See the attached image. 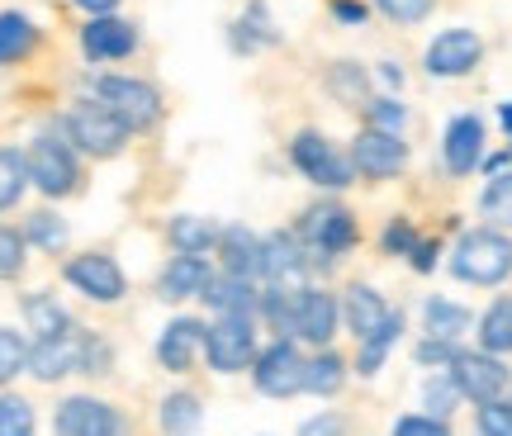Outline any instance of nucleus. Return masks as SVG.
Masks as SVG:
<instances>
[{
	"instance_id": "obj_1",
	"label": "nucleus",
	"mask_w": 512,
	"mask_h": 436,
	"mask_svg": "<svg viewBox=\"0 0 512 436\" xmlns=\"http://www.w3.org/2000/svg\"><path fill=\"white\" fill-rule=\"evenodd\" d=\"M114 361V351L95 332H62V337H43V342L29 346V370H34V380L53 384L62 375H105V365Z\"/></svg>"
},
{
	"instance_id": "obj_2",
	"label": "nucleus",
	"mask_w": 512,
	"mask_h": 436,
	"mask_svg": "<svg viewBox=\"0 0 512 436\" xmlns=\"http://www.w3.org/2000/svg\"><path fill=\"white\" fill-rule=\"evenodd\" d=\"M451 271L470 285H498L512 275V237H503L498 228H475L456 242L451 252Z\"/></svg>"
},
{
	"instance_id": "obj_3",
	"label": "nucleus",
	"mask_w": 512,
	"mask_h": 436,
	"mask_svg": "<svg viewBox=\"0 0 512 436\" xmlns=\"http://www.w3.org/2000/svg\"><path fill=\"white\" fill-rule=\"evenodd\" d=\"M299 242L313 256V266H332L342 252L356 247V218L342 204H313L309 214L299 218Z\"/></svg>"
},
{
	"instance_id": "obj_4",
	"label": "nucleus",
	"mask_w": 512,
	"mask_h": 436,
	"mask_svg": "<svg viewBox=\"0 0 512 436\" xmlns=\"http://www.w3.org/2000/svg\"><path fill=\"white\" fill-rule=\"evenodd\" d=\"M204 361L219 375H238L256 361V327L252 313H219V323L204 332Z\"/></svg>"
},
{
	"instance_id": "obj_5",
	"label": "nucleus",
	"mask_w": 512,
	"mask_h": 436,
	"mask_svg": "<svg viewBox=\"0 0 512 436\" xmlns=\"http://www.w3.org/2000/svg\"><path fill=\"white\" fill-rule=\"evenodd\" d=\"M446 375L456 380L460 399L479 403V408H484V403H498L512 384L508 365L498 361L494 351H456V361L446 365Z\"/></svg>"
},
{
	"instance_id": "obj_6",
	"label": "nucleus",
	"mask_w": 512,
	"mask_h": 436,
	"mask_svg": "<svg viewBox=\"0 0 512 436\" xmlns=\"http://www.w3.org/2000/svg\"><path fill=\"white\" fill-rule=\"evenodd\" d=\"M67 133H72V143L81 147V152H91V157H114V152H124L133 128H128L114 109L100 105V100H86V105H76L72 114H67Z\"/></svg>"
},
{
	"instance_id": "obj_7",
	"label": "nucleus",
	"mask_w": 512,
	"mask_h": 436,
	"mask_svg": "<svg viewBox=\"0 0 512 436\" xmlns=\"http://www.w3.org/2000/svg\"><path fill=\"white\" fill-rule=\"evenodd\" d=\"M95 100L114 109L128 128H147L162 119V95L152 91L147 81H133V76H100L95 81Z\"/></svg>"
},
{
	"instance_id": "obj_8",
	"label": "nucleus",
	"mask_w": 512,
	"mask_h": 436,
	"mask_svg": "<svg viewBox=\"0 0 512 436\" xmlns=\"http://www.w3.org/2000/svg\"><path fill=\"white\" fill-rule=\"evenodd\" d=\"M290 162H294V171H304L313 185H328V190L351 185V171H356L351 157H342L323 133H299L290 143Z\"/></svg>"
},
{
	"instance_id": "obj_9",
	"label": "nucleus",
	"mask_w": 512,
	"mask_h": 436,
	"mask_svg": "<svg viewBox=\"0 0 512 436\" xmlns=\"http://www.w3.org/2000/svg\"><path fill=\"white\" fill-rule=\"evenodd\" d=\"M256 370L252 380L261 394H271V399H290V394H299L304 389V356H299V346L290 342V337H280V342H271L261 356H256Z\"/></svg>"
},
{
	"instance_id": "obj_10",
	"label": "nucleus",
	"mask_w": 512,
	"mask_h": 436,
	"mask_svg": "<svg viewBox=\"0 0 512 436\" xmlns=\"http://www.w3.org/2000/svg\"><path fill=\"white\" fill-rule=\"evenodd\" d=\"M309 275V252L294 233H271L261 237V280L271 290H304Z\"/></svg>"
},
{
	"instance_id": "obj_11",
	"label": "nucleus",
	"mask_w": 512,
	"mask_h": 436,
	"mask_svg": "<svg viewBox=\"0 0 512 436\" xmlns=\"http://www.w3.org/2000/svg\"><path fill=\"white\" fill-rule=\"evenodd\" d=\"M24 166H29V181L43 190V195H67L76 190V157L67 143H57V138H38L29 152H24Z\"/></svg>"
},
{
	"instance_id": "obj_12",
	"label": "nucleus",
	"mask_w": 512,
	"mask_h": 436,
	"mask_svg": "<svg viewBox=\"0 0 512 436\" xmlns=\"http://www.w3.org/2000/svg\"><path fill=\"white\" fill-rule=\"evenodd\" d=\"M67 285H76V290L86 294V299H95V304H114V299H124V290H128L119 261L105 252L72 256V261H67Z\"/></svg>"
},
{
	"instance_id": "obj_13",
	"label": "nucleus",
	"mask_w": 512,
	"mask_h": 436,
	"mask_svg": "<svg viewBox=\"0 0 512 436\" xmlns=\"http://www.w3.org/2000/svg\"><path fill=\"white\" fill-rule=\"evenodd\" d=\"M53 427H57V436H124L119 408H110V403H100V399H86V394L57 403Z\"/></svg>"
},
{
	"instance_id": "obj_14",
	"label": "nucleus",
	"mask_w": 512,
	"mask_h": 436,
	"mask_svg": "<svg viewBox=\"0 0 512 436\" xmlns=\"http://www.w3.org/2000/svg\"><path fill=\"white\" fill-rule=\"evenodd\" d=\"M351 166L370 176V181H389L408 166V147H403L399 133H380V128H366L356 143H351Z\"/></svg>"
},
{
	"instance_id": "obj_15",
	"label": "nucleus",
	"mask_w": 512,
	"mask_h": 436,
	"mask_svg": "<svg viewBox=\"0 0 512 436\" xmlns=\"http://www.w3.org/2000/svg\"><path fill=\"white\" fill-rule=\"evenodd\" d=\"M337 318H342V309H337V299H332L328 290H294V323H290V332L299 337V342L328 346L332 332H337Z\"/></svg>"
},
{
	"instance_id": "obj_16",
	"label": "nucleus",
	"mask_w": 512,
	"mask_h": 436,
	"mask_svg": "<svg viewBox=\"0 0 512 436\" xmlns=\"http://www.w3.org/2000/svg\"><path fill=\"white\" fill-rule=\"evenodd\" d=\"M484 57V43H479L475 29H446V34L427 48V72L432 76H465L479 67Z\"/></svg>"
},
{
	"instance_id": "obj_17",
	"label": "nucleus",
	"mask_w": 512,
	"mask_h": 436,
	"mask_svg": "<svg viewBox=\"0 0 512 436\" xmlns=\"http://www.w3.org/2000/svg\"><path fill=\"white\" fill-rule=\"evenodd\" d=\"M81 48H86L91 62H114V57H128L138 48V29L119 15H95L81 29Z\"/></svg>"
},
{
	"instance_id": "obj_18",
	"label": "nucleus",
	"mask_w": 512,
	"mask_h": 436,
	"mask_svg": "<svg viewBox=\"0 0 512 436\" xmlns=\"http://www.w3.org/2000/svg\"><path fill=\"white\" fill-rule=\"evenodd\" d=\"M204 332L209 327L200 323V318H176V323H166L162 342H157V361L166 365V370H190L195 365V356L204 351Z\"/></svg>"
},
{
	"instance_id": "obj_19",
	"label": "nucleus",
	"mask_w": 512,
	"mask_h": 436,
	"mask_svg": "<svg viewBox=\"0 0 512 436\" xmlns=\"http://www.w3.org/2000/svg\"><path fill=\"white\" fill-rule=\"evenodd\" d=\"M479 152H484V124H479L475 114H460L446 124V143H441V157H446V171H475L479 166Z\"/></svg>"
},
{
	"instance_id": "obj_20",
	"label": "nucleus",
	"mask_w": 512,
	"mask_h": 436,
	"mask_svg": "<svg viewBox=\"0 0 512 436\" xmlns=\"http://www.w3.org/2000/svg\"><path fill=\"white\" fill-rule=\"evenodd\" d=\"M214 247H219L223 275H242V280L261 275V237L252 228H223Z\"/></svg>"
},
{
	"instance_id": "obj_21",
	"label": "nucleus",
	"mask_w": 512,
	"mask_h": 436,
	"mask_svg": "<svg viewBox=\"0 0 512 436\" xmlns=\"http://www.w3.org/2000/svg\"><path fill=\"white\" fill-rule=\"evenodd\" d=\"M342 313H347V327L356 332V337H361V342H370V337H375V332H380V327L394 318V313H389V304H384V299L370 290V285H351Z\"/></svg>"
},
{
	"instance_id": "obj_22",
	"label": "nucleus",
	"mask_w": 512,
	"mask_h": 436,
	"mask_svg": "<svg viewBox=\"0 0 512 436\" xmlns=\"http://www.w3.org/2000/svg\"><path fill=\"white\" fill-rule=\"evenodd\" d=\"M209 280H214V271H209L204 256H176L162 271V285H157V290H162V299H200Z\"/></svg>"
},
{
	"instance_id": "obj_23",
	"label": "nucleus",
	"mask_w": 512,
	"mask_h": 436,
	"mask_svg": "<svg viewBox=\"0 0 512 436\" xmlns=\"http://www.w3.org/2000/svg\"><path fill=\"white\" fill-rule=\"evenodd\" d=\"M200 299L214 313H256V304H261L256 285L252 280H242V275H214V280L204 285Z\"/></svg>"
},
{
	"instance_id": "obj_24",
	"label": "nucleus",
	"mask_w": 512,
	"mask_h": 436,
	"mask_svg": "<svg viewBox=\"0 0 512 436\" xmlns=\"http://www.w3.org/2000/svg\"><path fill=\"white\" fill-rule=\"evenodd\" d=\"M24 318H29V332H38V342L72 332V318H67V309L57 304L53 294H29L24 299Z\"/></svg>"
},
{
	"instance_id": "obj_25",
	"label": "nucleus",
	"mask_w": 512,
	"mask_h": 436,
	"mask_svg": "<svg viewBox=\"0 0 512 436\" xmlns=\"http://www.w3.org/2000/svg\"><path fill=\"white\" fill-rule=\"evenodd\" d=\"M422 327H427V337L456 342L460 332L470 327V309H465V304H451V299H427V309H422Z\"/></svg>"
},
{
	"instance_id": "obj_26",
	"label": "nucleus",
	"mask_w": 512,
	"mask_h": 436,
	"mask_svg": "<svg viewBox=\"0 0 512 436\" xmlns=\"http://www.w3.org/2000/svg\"><path fill=\"white\" fill-rule=\"evenodd\" d=\"M347 380V361L337 356V351H318L309 365H304V389L318 394V399H332L337 389Z\"/></svg>"
},
{
	"instance_id": "obj_27",
	"label": "nucleus",
	"mask_w": 512,
	"mask_h": 436,
	"mask_svg": "<svg viewBox=\"0 0 512 436\" xmlns=\"http://www.w3.org/2000/svg\"><path fill=\"white\" fill-rule=\"evenodd\" d=\"M171 242H176L181 256H204L214 242H219V228H214L209 218L181 214V218H171Z\"/></svg>"
},
{
	"instance_id": "obj_28",
	"label": "nucleus",
	"mask_w": 512,
	"mask_h": 436,
	"mask_svg": "<svg viewBox=\"0 0 512 436\" xmlns=\"http://www.w3.org/2000/svg\"><path fill=\"white\" fill-rule=\"evenodd\" d=\"M479 346L494 351V356L512 351V299H494V304H489L484 323H479Z\"/></svg>"
},
{
	"instance_id": "obj_29",
	"label": "nucleus",
	"mask_w": 512,
	"mask_h": 436,
	"mask_svg": "<svg viewBox=\"0 0 512 436\" xmlns=\"http://www.w3.org/2000/svg\"><path fill=\"white\" fill-rule=\"evenodd\" d=\"M38 43V29L24 15H0V62H19L29 57Z\"/></svg>"
},
{
	"instance_id": "obj_30",
	"label": "nucleus",
	"mask_w": 512,
	"mask_h": 436,
	"mask_svg": "<svg viewBox=\"0 0 512 436\" xmlns=\"http://www.w3.org/2000/svg\"><path fill=\"white\" fill-rule=\"evenodd\" d=\"M479 214L489 218L494 228H512V171H498L489 190L479 195Z\"/></svg>"
},
{
	"instance_id": "obj_31",
	"label": "nucleus",
	"mask_w": 512,
	"mask_h": 436,
	"mask_svg": "<svg viewBox=\"0 0 512 436\" xmlns=\"http://www.w3.org/2000/svg\"><path fill=\"white\" fill-rule=\"evenodd\" d=\"M200 418L204 413H200V399H195V394H171V399L162 403V427L171 436H185Z\"/></svg>"
},
{
	"instance_id": "obj_32",
	"label": "nucleus",
	"mask_w": 512,
	"mask_h": 436,
	"mask_svg": "<svg viewBox=\"0 0 512 436\" xmlns=\"http://www.w3.org/2000/svg\"><path fill=\"white\" fill-rule=\"evenodd\" d=\"M24 181H29V166L19 152L10 147H0V209H10V204L24 195Z\"/></svg>"
},
{
	"instance_id": "obj_33",
	"label": "nucleus",
	"mask_w": 512,
	"mask_h": 436,
	"mask_svg": "<svg viewBox=\"0 0 512 436\" xmlns=\"http://www.w3.org/2000/svg\"><path fill=\"white\" fill-rule=\"evenodd\" d=\"M19 370H29V342L15 327H0V384H10Z\"/></svg>"
},
{
	"instance_id": "obj_34",
	"label": "nucleus",
	"mask_w": 512,
	"mask_h": 436,
	"mask_svg": "<svg viewBox=\"0 0 512 436\" xmlns=\"http://www.w3.org/2000/svg\"><path fill=\"white\" fill-rule=\"evenodd\" d=\"M0 436H34V408L15 394L0 399Z\"/></svg>"
},
{
	"instance_id": "obj_35",
	"label": "nucleus",
	"mask_w": 512,
	"mask_h": 436,
	"mask_svg": "<svg viewBox=\"0 0 512 436\" xmlns=\"http://www.w3.org/2000/svg\"><path fill=\"white\" fill-rule=\"evenodd\" d=\"M422 403H427V418H446L451 408L460 403V389L451 375H437V380H427V389H422Z\"/></svg>"
},
{
	"instance_id": "obj_36",
	"label": "nucleus",
	"mask_w": 512,
	"mask_h": 436,
	"mask_svg": "<svg viewBox=\"0 0 512 436\" xmlns=\"http://www.w3.org/2000/svg\"><path fill=\"white\" fill-rule=\"evenodd\" d=\"M29 242L43 247V252H57V247L67 242V223H62L57 214H34L29 218Z\"/></svg>"
},
{
	"instance_id": "obj_37",
	"label": "nucleus",
	"mask_w": 512,
	"mask_h": 436,
	"mask_svg": "<svg viewBox=\"0 0 512 436\" xmlns=\"http://www.w3.org/2000/svg\"><path fill=\"white\" fill-rule=\"evenodd\" d=\"M479 436H512V403H484L479 408Z\"/></svg>"
},
{
	"instance_id": "obj_38",
	"label": "nucleus",
	"mask_w": 512,
	"mask_h": 436,
	"mask_svg": "<svg viewBox=\"0 0 512 436\" xmlns=\"http://www.w3.org/2000/svg\"><path fill=\"white\" fill-rule=\"evenodd\" d=\"M375 5H380L394 24H418V19L432 15V5H437V0H375Z\"/></svg>"
},
{
	"instance_id": "obj_39",
	"label": "nucleus",
	"mask_w": 512,
	"mask_h": 436,
	"mask_svg": "<svg viewBox=\"0 0 512 436\" xmlns=\"http://www.w3.org/2000/svg\"><path fill=\"white\" fill-rule=\"evenodd\" d=\"M370 128H380V133H399L403 119H408V109L399 100H370Z\"/></svg>"
},
{
	"instance_id": "obj_40",
	"label": "nucleus",
	"mask_w": 512,
	"mask_h": 436,
	"mask_svg": "<svg viewBox=\"0 0 512 436\" xmlns=\"http://www.w3.org/2000/svg\"><path fill=\"white\" fill-rule=\"evenodd\" d=\"M19 266H24V233L0 228V275L10 280V275H19Z\"/></svg>"
},
{
	"instance_id": "obj_41",
	"label": "nucleus",
	"mask_w": 512,
	"mask_h": 436,
	"mask_svg": "<svg viewBox=\"0 0 512 436\" xmlns=\"http://www.w3.org/2000/svg\"><path fill=\"white\" fill-rule=\"evenodd\" d=\"M328 86H332L337 95H347V100H366V76L356 72L351 62H342V67H332Z\"/></svg>"
},
{
	"instance_id": "obj_42",
	"label": "nucleus",
	"mask_w": 512,
	"mask_h": 436,
	"mask_svg": "<svg viewBox=\"0 0 512 436\" xmlns=\"http://www.w3.org/2000/svg\"><path fill=\"white\" fill-rule=\"evenodd\" d=\"M394 436H451L441 418H427V413H413V418H399Z\"/></svg>"
},
{
	"instance_id": "obj_43",
	"label": "nucleus",
	"mask_w": 512,
	"mask_h": 436,
	"mask_svg": "<svg viewBox=\"0 0 512 436\" xmlns=\"http://www.w3.org/2000/svg\"><path fill=\"white\" fill-rule=\"evenodd\" d=\"M456 342H441V337H427V342L418 346V365H451L456 361Z\"/></svg>"
},
{
	"instance_id": "obj_44",
	"label": "nucleus",
	"mask_w": 512,
	"mask_h": 436,
	"mask_svg": "<svg viewBox=\"0 0 512 436\" xmlns=\"http://www.w3.org/2000/svg\"><path fill=\"white\" fill-rule=\"evenodd\" d=\"M422 237L413 233V228H408V223H389V233H384V247H389V252H399V256H413V247H418Z\"/></svg>"
},
{
	"instance_id": "obj_45",
	"label": "nucleus",
	"mask_w": 512,
	"mask_h": 436,
	"mask_svg": "<svg viewBox=\"0 0 512 436\" xmlns=\"http://www.w3.org/2000/svg\"><path fill=\"white\" fill-rule=\"evenodd\" d=\"M299 436H347V422L337 418V413H318L299 427Z\"/></svg>"
},
{
	"instance_id": "obj_46",
	"label": "nucleus",
	"mask_w": 512,
	"mask_h": 436,
	"mask_svg": "<svg viewBox=\"0 0 512 436\" xmlns=\"http://www.w3.org/2000/svg\"><path fill=\"white\" fill-rule=\"evenodd\" d=\"M413 266H418V271H432V266H437V242H418V247H413Z\"/></svg>"
},
{
	"instance_id": "obj_47",
	"label": "nucleus",
	"mask_w": 512,
	"mask_h": 436,
	"mask_svg": "<svg viewBox=\"0 0 512 436\" xmlns=\"http://www.w3.org/2000/svg\"><path fill=\"white\" fill-rule=\"evenodd\" d=\"M332 10H337V19H347V24H361V19H366V10H361L356 0H337Z\"/></svg>"
},
{
	"instance_id": "obj_48",
	"label": "nucleus",
	"mask_w": 512,
	"mask_h": 436,
	"mask_svg": "<svg viewBox=\"0 0 512 436\" xmlns=\"http://www.w3.org/2000/svg\"><path fill=\"white\" fill-rule=\"evenodd\" d=\"M72 5L91 10V15H114V5H119V0H72Z\"/></svg>"
},
{
	"instance_id": "obj_49",
	"label": "nucleus",
	"mask_w": 512,
	"mask_h": 436,
	"mask_svg": "<svg viewBox=\"0 0 512 436\" xmlns=\"http://www.w3.org/2000/svg\"><path fill=\"white\" fill-rule=\"evenodd\" d=\"M498 119H503V128L512 133V105H503V114H498Z\"/></svg>"
}]
</instances>
